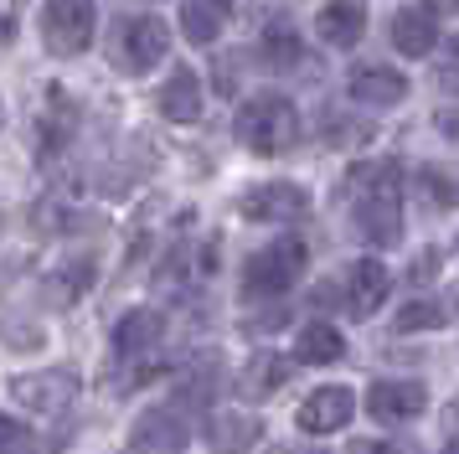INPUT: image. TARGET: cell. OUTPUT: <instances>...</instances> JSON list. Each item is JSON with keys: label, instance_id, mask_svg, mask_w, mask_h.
Masks as SVG:
<instances>
[{"label": "cell", "instance_id": "6da1fadb", "mask_svg": "<svg viewBox=\"0 0 459 454\" xmlns=\"http://www.w3.org/2000/svg\"><path fill=\"white\" fill-rule=\"evenodd\" d=\"M356 227L377 248H393L403 238V176L397 165H367L361 170V196H356Z\"/></svg>", "mask_w": 459, "mask_h": 454}, {"label": "cell", "instance_id": "7a4b0ae2", "mask_svg": "<svg viewBox=\"0 0 459 454\" xmlns=\"http://www.w3.org/2000/svg\"><path fill=\"white\" fill-rule=\"evenodd\" d=\"M238 140L248 144L253 155H284L299 140V109L284 93H253L238 109Z\"/></svg>", "mask_w": 459, "mask_h": 454}, {"label": "cell", "instance_id": "3957f363", "mask_svg": "<svg viewBox=\"0 0 459 454\" xmlns=\"http://www.w3.org/2000/svg\"><path fill=\"white\" fill-rule=\"evenodd\" d=\"M305 243L299 238H279V243L258 248L248 264H243V294L248 300H273V294H284V289L305 274Z\"/></svg>", "mask_w": 459, "mask_h": 454}, {"label": "cell", "instance_id": "277c9868", "mask_svg": "<svg viewBox=\"0 0 459 454\" xmlns=\"http://www.w3.org/2000/svg\"><path fill=\"white\" fill-rule=\"evenodd\" d=\"M99 0H47L42 5V41L52 57H78L93 41Z\"/></svg>", "mask_w": 459, "mask_h": 454}, {"label": "cell", "instance_id": "5b68a950", "mask_svg": "<svg viewBox=\"0 0 459 454\" xmlns=\"http://www.w3.org/2000/svg\"><path fill=\"white\" fill-rule=\"evenodd\" d=\"M170 52V26L160 16H129L114 31V67L125 73H150Z\"/></svg>", "mask_w": 459, "mask_h": 454}, {"label": "cell", "instance_id": "8992f818", "mask_svg": "<svg viewBox=\"0 0 459 454\" xmlns=\"http://www.w3.org/2000/svg\"><path fill=\"white\" fill-rule=\"evenodd\" d=\"M11 397L31 413H67L78 403V371H67V367L22 371V377L11 382Z\"/></svg>", "mask_w": 459, "mask_h": 454}, {"label": "cell", "instance_id": "52a82bcc", "mask_svg": "<svg viewBox=\"0 0 459 454\" xmlns=\"http://www.w3.org/2000/svg\"><path fill=\"white\" fill-rule=\"evenodd\" d=\"M305 212H310V191L294 181H264L243 196V217L248 223H294Z\"/></svg>", "mask_w": 459, "mask_h": 454}, {"label": "cell", "instance_id": "ba28073f", "mask_svg": "<svg viewBox=\"0 0 459 454\" xmlns=\"http://www.w3.org/2000/svg\"><path fill=\"white\" fill-rule=\"evenodd\" d=\"M423 403H429L423 382H408V377H382L367 388V413L377 423H408L423 413Z\"/></svg>", "mask_w": 459, "mask_h": 454}, {"label": "cell", "instance_id": "9c48e42d", "mask_svg": "<svg viewBox=\"0 0 459 454\" xmlns=\"http://www.w3.org/2000/svg\"><path fill=\"white\" fill-rule=\"evenodd\" d=\"M356 413V392L331 382V388H315L305 403H299V429L305 433H341Z\"/></svg>", "mask_w": 459, "mask_h": 454}, {"label": "cell", "instance_id": "30bf717a", "mask_svg": "<svg viewBox=\"0 0 459 454\" xmlns=\"http://www.w3.org/2000/svg\"><path fill=\"white\" fill-rule=\"evenodd\" d=\"M134 450L140 454H181L186 450V418L176 408H150L134 423Z\"/></svg>", "mask_w": 459, "mask_h": 454}, {"label": "cell", "instance_id": "8fae6325", "mask_svg": "<svg viewBox=\"0 0 459 454\" xmlns=\"http://www.w3.org/2000/svg\"><path fill=\"white\" fill-rule=\"evenodd\" d=\"M264 439V418H253V413H238V408H222L207 418V444L217 454H243L253 450Z\"/></svg>", "mask_w": 459, "mask_h": 454}, {"label": "cell", "instance_id": "7c38bea8", "mask_svg": "<svg viewBox=\"0 0 459 454\" xmlns=\"http://www.w3.org/2000/svg\"><path fill=\"white\" fill-rule=\"evenodd\" d=\"M393 47L403 57H429L438 47V21L429 5H403L393 16Z\"/></svg>", "mask_w": 459, "mask_h": 454}, {"label": "cell", "instance_id": "4fadbf2b", "mask_svg": "<svg viewBox=\"0 0 459 454\" xmlns=\"http://www.w3.org/2000/svg\"><path fill=\"white\" fill-rule=\"evenodd\" d=\"M387 289H393V274L377 264V258H361V264L351 268V284H346V310H351L356 320H367V315L382 310Z\"/></svg>", "mask_w": 459, "mask_h": 454}, {"label": "cell", "instance_id": "5bb4252c", "mask_svg": "<svg viewBox=\"0 0 459 454\" xmlns=\"http://www.w3.org/2000/svg\"><path fill=\"white\" fill-rule=\"evenodd\" d=\"M351 99L367 103V109H393V103L408 99V78L393 73V67H356L351 73Z\"/></svg>", "mask_w": 459, "mask_h": 454}, {"label": "cell", "instance_id": "9a60e30c", "mask_svg": "<svg viewBox=\"0 0 459 454\" xmlns=\"http://www.w3.org/2000/svg\"><path fill=\"white\" fill-rule=\"evenodd\" d=\"M315 31H320V41H331V47H356L361 31H367V11H361V0H331V5H320Z\"/></svg>", "mask_w": 459, "mask_h": 454}, {"label": "cell", "instance_id": "2e32d148", "mask_svg": "<svg viewBox=\"0 0 459 454\" xmlns=\"http://www.w3.org/2000/svg\"><path fill=\"white\" fill-rule=\"evenodd\" d=\"M160 114H166L170 124L202 119V78H196L191 67H176L166 78V88H160Z\"/></svg>", "mask_w": 459, "mask_h": 454}, {"label": "cell", "instance_id": "e0dca14e", "mask_svg": "<svg viewBox=\"0 0 459 454\" xmlns=\"http://www.w3.org/2000/svg\"><path fill=\"white\" fill-rule=\"evenodd\" d=\"M341 356H346V341H341V330L331 320H310L294 336V362H305V367H331Z\"/></svg>", "mask_w": 459, "mask_h": 454}, {"label": "cell", "instance_id": "ac0fdd59", "mask_svg": "<svg viewBox=\"0 0 459 454\" xmlns=\"http://www.w3.org/2000/svg\"><path fill=\"white\" fill-rule=\"evenodd\" d=\"M290 382V362L279 356V351H258L248 367H243V377H238V388H243V397H253V403H264V397H273V392Z\"/></svg>", "mask_w": 459, "mask_h": 454}, {"label": "cell", "instance_id": "d6986e66", "mask_svg": "<svg viewBox=\"0 0 459 454\" xmlns=\"http://www.w3.org/2000/svg\"><path fill=\"white\" fill-rule=\"evenodd\" d=\"M160 336H166V320L155 310H129L114 326V346H119V356H140V351L160 346Z\"/></svg>", "mask_w": 459, "mask_h": 454}, {"label": "cell", "instance_id": "ffe728a7", "mask_svg": "<svg viewBox=\"0 0 459 454\" xmlns=\"http://www.w3.org/2000/svg\"><path fill=\"white\" fill-rule=\"evenodd\" d=\"M222 0H186L181 5V31H186V41H196V47H207V41L222 37Z\"/></svg>", "mask_w": 459, "mask_h": 454}, {"label": "cell", "instance_id": "44dd1931", "mask_svg": "<svg viewBox=\"0 0 459 454\" xmlns=\"http://www.w3.org/2000/svg\"><path fill=\"white\" fill-rule=\"evenodd\" d=\"M449 320V310L438 305V300H408V305L397 310V336H418V330H438Z\"/></svg>", "mask_w": 459, "mask_h": 454}, {"label": "cell", "instance_id": "7402d4cb", "mask_svg": "<svg viewBox=\"0 0 459 454\" xmlns=\"http://www.w3.org/2000/svg\"><path fill=\"white\" fill-rule=\"evenodd\" d=\"M264 57H269L273 67H290V62H299V41H294L290 26H279V21H273L269 31H264Z\"/></svg>", "mask_w": 459, "mask_h": 454}, {"label": "cell", "instance_id": "603a6c76", "mask_svg": "<svg viewBox=\"0 0 459 454\" xmlns=\"http://www.w3.org/2000/svg\"><path fill=\"white\" fill-rule=\"evenodd\" d=\"M67 129H73V109H67V99L52 88V114L42 119V144H47V150H57Z\"/></svg>", "mask_w": 459, "mask_h": 454}, {"label": "cell", "instance_id": "cb8c5ba5", "mask_svg": "<svg viewBox=\"0 0 459 454\" xmlns=\"http://www.w3.org/2000/svg\"><path fill=\"white\" fill-rule=\"evenodd\" d=\"M31 450H37V433L26 429L22 418L0 413V454H31Z\"/></svg>", "mask_w": 459, "mask_h": 454}, {"label": "cell", "instance_id": "d4e9b609", "mask_svg": "<svg viewBox=\"0 0 459 454\" xmlns=\"http://www.w3.org/2000/svg\"><path fill=\"white\" fill-rule=\"evenodd\" d=\"M93 284V264H67L63 274H57V279H52V294H57V300H73V294H83V289Z\"/></svg>", "mask_w": 459, "mask_h": 454}, {"label": "cell", "instance_id": "484cf974", "mask_svg": "<svg viewBox=\"0 0 459 454\" xmlns=\"http://www.w3.org/2000/svg\"><path fill=\"white\" fill-rule=\"evenodd\" d=\"M434 274H438V248H423V253H418V264L408 268V279H413V284H429Z\"/></svg>", "mask_w": 459, "mask_h": 454}, {"label": "cell", "instance_id": "4316f807", "mask_svg": "<svg viewBox=\"0 0 459 454\" xmlns=\"http://www.w3.org/2000/svg\"><path fill=\"white\" fill-rule=\"evenodd\" d=\"M438 73H444L449 88H459V37H449V47H444V67H438Z\"/></svg>", "mask_w": 459, "mask_h": 454}, {"label": "cell", "instance_id": "83f0119b", "mask_svg": "<svg viewBox=\"0 0 459 454\" xmlns=\"http://www.w3.org/2000/svg\"><path fill=\"white\" fill-rule=\"evenodd\" d=\"M423 186H429V202H434V206H449V202H455V186H444L434 170H423Z\"/></svg>", "mask_w": 459, "mask_h": 454}, {"label": "cell", "instance_id": "f1b7e54d", "mask_svg": "<svg viewBox=\"0 0 459 454\" xmlns=\"http://www.w3.org/2000/svg\"><path fill=\"white\" fill-rule=\"evenodd\" d=\"M16 16H22V0H0V41H11Z\"/></svg>", "mask_w": 459, "mask_h": 454}, {"label": "cell", "instance_id": "f546056e", "mask_svg": "<svg viewBox=\"0 0 459 454\" xmlns=\"http://www.w3.org/2000/svg\"><path fill=\"white\" fill-rule=\"evenodd\" d=\"M356 454H403L397 444H356Z\"/></svg>", "mask_w": 459, "mask_h": 454}, {"label": "cell", "instance_id": "4dcf8cb0", "mask_svg": "<svg viewBox=\"0 0 459 454\" xmlns=\"http://www.w3.org/2000/svg\"><path fill=\"white\" fill-rule=\"evenodd\" d=\"M429 11H438V16H449V11H459V0H423Z\"/></svg>", "mask_w": 459, "mask_h": 454}, {"label": "cell", "instance_id": "1f68e13d", "mask_svg": "<svg viewBox=\"0 0 459 454\" xmlns=\"http://www.w3.org/2000/svg\"><path fill=\"white\" fill-rule=\"evenodd\" d=\"M444 454H459V439H455V444H449V450H444Z\"/></svg>", "mask_w": 459, "mask_h": 454}, {"label": "cell", "instance_id": "d6a6232c", "mask_svg": "<svg viewBox=\"0 0 459 454\" xmlns=\"http://www.w3.org/2000/svg\"><path fill=\"white\" fill-rule=\"evenodd\" d=\"M449 418H459V403H455V408H449Z\"/></svg>", "mask_w": 459, "mask_h": 454}, {"label": "cell", "instance_id": "836d02e7", "mask_svg": "<svg viewBox=\"0 0 459 454\" xmlns=\"http://www.w3.org/2000/svg\"><path fill=\"white\" fill-rule=\"evenodd\" d=\"M222 5H238V0H222Z\"/></svg>", "mask_w": 459, "mask_h": 454}, {"label": "cell", "instance_id": "e575fe53", "mask_svg": "<svg viewBox=\"0 0 459 454\" xmlns=\"http://www.w3.org/2000/svg\"><path fill=\"white\" fill-rule=\"evenodd\" d=\"M0 119H5V109H0Z\"/></svg>", "mask_w": 459, "mask_h": 454}]
</instances>
